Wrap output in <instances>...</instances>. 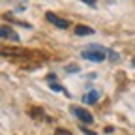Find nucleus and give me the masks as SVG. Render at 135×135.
<instances>
[{
  "label": "nucleus",
  "instance_id": "f257e3e1",
  "mask_svg": "<svg viewBox=\"0 0 135 135\" xmlns=\"http://www.w3.org/2000/svg\"><path fill=\"white\" fill-rule=\"evenodd\" d=\"M107 51H109V49H105V47L90 45L88 49H84L83 53H81V56H83L84 60H90V62H101V60H105Z\"/></svg>",
  "mask_w": 135,
  "mask_h": 135
},
{
  "label": "nucleus",
  "instance_id": "f03ea898",
  "mask_svg": "<svg viewBox=\"0 0 135 135\" xmlns=\"http://www.w3.org/2000/svg\"><path fill=\"white\" fill-rule=\"evenodd\" d=\"M71 111L75 113V116L79 118V120H83L84 124H92V122H94V118H92V114H90L88 111H84L83 107H71Z\"/></svg>",
  "mask_w": 135,
  "mask_h": 135
},
{
  "label": "nucleus",
  "instance_id": "7ed1b4c3",
  "mask_svg": "<svg viewBox=\"0 0 135 135\" xmlns=\"http://www.w3.org/2000/svg\"><path fill=\"white\" fill-rule=\"evenodd\" d=\"M45 17H47V21H49V23H53V25H55V26H58V28H68V26H70V23H68V21L60 19L58 15L51 13V11H49V13H47Z\"/></svg>",
  "mask_w": 135,
  "mask_h": 135
},
{
  "label": "nucleus",
  "instance_id": "20e7f679",
  "mask_svg": "<svg viewBox=\"0 0 135 135\" xmlns=\"http://www.w3.org/2000/svg\"><path fill=\"white\" fill-rule=\"evenodd\" d=\"M0 34H2V38H4V40H13V41L19 40L17 32H15V30H11V28H9V26H6V25L0 28Z\"/></svg>",
  "mask_w": 135,
  "mask_h": 135
},
{
  "label": "nucleus",
  "instance_id": "39448f33",
  "mask_svg": "<svg viewBox=\"0 0 135 135\" xmlns=\"http://www.w3.org/2000/svg\"><path fill=\"white\" fill-rule=\"evenodd\" d=\"M98 98H99V92L98 90H90L88 94H84L83 101H84V103H88V105H94L96 101H98Z\"/></svg>",
  "mask_w": 135,
  "mask_h": 135
},
{
  "label": "nucleus",
  "instance_id": "423d86ee",
  "mask_svg": "<svg viewBox=\"0 0 135 135\" xmlns=\"http://www.w3.org/2000/svg\"><path fill=\"white\" fill-rule=\"evenodd\" d=\"M75 34L77 36H90V34H94V30L90 26H75Z\"/></svg>",
  "mask_w": 135,
  "mask_h": 135
},
{
  "label": "nucleus",
  "instance_id": "0eeeda50",
  "mask_svg": "<svg viewBox=\"0 0 135 135\" xmlns=\"http://www.w3.org/2000/svg\"><path fill=\"white\" fill-rule=\"evenodd\" d=\"M51 90H56V92H64V88L60 86V84H56V83H51Z\"/></svg>",
  "mask_w": 135,
  "mask_h": 135
},
{
  "label": "nucleus",
  "instance_id": "6e6552de",
  "mask_svg": "<svg viewBox=\"0 0 135 135\" xmlns=\"http://www.w3.org/2000/svg\"><path fill=\"white\" fill-rule=\"evenodd\" d=\"M66 71H68V73H70V71H71V73H77V71H79V68L71 64V66H68V68H66Z\"/></svg>",
  "mask_w": 135,
  "mask_h": 135
},
{
  "label": "nucleus",
  "instance_id": "1a4fd4ad",
  "mask_svg": "<svg viewBox=\"0 0 135 135\" xmlns=\"http://www.w3.org/2000/svg\"><path fill=\"white\" fill-rule=\"evenodd\" d=\"M107 56H109L113 62H114V60H118V55L114 53V51H107Z\"/></svg>",
  "mask_w": 135,
  "mask_h": 135
},
{
  "label": "nucleus",
  "instance_id": "9d476101",
  "mask_svg": "<svg viewBox=\"0 0 135 135\" xmlns=\"http://www.w3.org/2000/svg\"><path fill=\"white\" fill-rule=\"evenodd\" d=\"M55 135H71V133H70V131H66V129H56Z\"/></svg>",
  "mask_w": 135,
  "mask_h": 135
},
{
  "label": "nucleus",
  "instance_id": "9b49d317",
  "mask_svg": "<svg viewBox=\"0 0 135 135\" xmlns=\"http://www.w3.org/2000/svg\"><path fill=\"white\" fill-rule=\"evenodd\" d=\"M81 129H83V133H84V135H96L94 131H90V129H86V128H81Z\"/></svg>",
  "mask_w": 135,
  "mask_h": 135
},
{
  "label": "nucleus",
  "instance_id": "f8f14e48",
  "mask_svg": "<svg viewBox=\"0 0 135 135\" xmlns=\"http://www.w3.org/2000/svg\"><path fill=\"white\" fill-rule=\"evenodd\" d=\"M83 2H86V4H90V6H94V4H96V0H83Z\"/></svg>",
  "mask_w": 135,
  "mask_h": 135
},
{
  "label": "nucleus",
  "instance_id": "ddd939ff",
  "mask_svg": "<svg viewBox=\"0 0 135 135\" xmlns=\"http://www.w3.org/2000/svg\"><path fill=\"white\" fill-rule=\"evenodd\" d=\"M131 66H133V68H135V58H133V60H131Z\"/></svg>",
  "mask_w": 135,
  "mask_h": 135
}]
</instances>
